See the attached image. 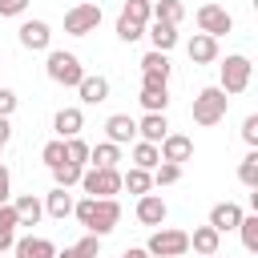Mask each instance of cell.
I'll use <instances>...</instances> for the list:
<instances>
[{
  "label": "cell",
  "mask_w": 258,
  "mask_h": 258,
  "mask_svg": "<svg viewBox=\"0 0 258 258\" xmlns=\"http://www.w3.org/2000/svg\"><path fill=\"white\" fill-rule=\"evenodd\" d=\"M12 242H16L12 234H0V254H4V250H12Z\"/></svg>",
  "instance_id": "cell-45"
},
{
  "label": "cell",
  "mask_w": 258,
  "mask_h": 258,
  "mask_svg": "<svg viewBox=\"0 0 258 258\" xmlns=\"http://www.w3.org/2000/svg\"><path fill=\"white\" fill-rule=\"evenodd\" d=\"M238 234H242V246H246L250 254H258V214H242Z\"/></svg>",
  "instance_id": "cell-30"
},
{
  "label": "cell",
  "mask_w": 258,
  "mask_h": 258,
  "mask_svg": "<svg viewBox=\"0 0 258 258\" xmlns=\"http://www.w3.org/2000/svg\"><path fill=\"white\" fill-rule=\"evenodd\" d=\"M198 28L218 40V36H226V32L234 28V16H230L226 8H218V4H202V8H198Z\"/></svg>",
  "instance_id": "cell-8"
},
{
  "label": "cell",
  "mask_w": 258,
  "mask_h": 258,
  "mask_svg": "<svg viewBox=\"0 0 258 258\" xmlns=\"http://www.w3.org/2000/svg\"><path fill=\"white\" fill-rule=\"evenodd\" d=\"M73 214H77V222H81L93 238H105V234L117 230V222H121L117 198H81V202L73 206Z\"/></svg>",
  "instance_id": "cell-1"
},
{
  "label": "cell",
  "mask_w": 258,
  "mask_h": 258,
  "mask_svg": "<svg viewBox=\"0 0 258 258\" xmlns=\"http://www.w3.org/2000/svg\"><path fill=\"white\" fill-rule=\"evenodd\" d=\"M81 189L89 198H113L121 189V173L117 169H85L81 173Z\"/></svg>",
  "instance_id": "cell-6"
},
{
  "label": "cell",
  "mask_w": 258,
  "mask_h": 258,
  "mask_svg": "<svg viewBox=\"0 0 258 258\" xmlns=\"http://www.w3.org/2000/svg\"><path fill=\"white\" fill-rule=\"evenodd\" d=\"M40 161H44L48 169H56V165H64V161H69V153H64V141H60V137H56V141H48V145L40 149Z\"/></svg>",
  "instance_id": "cell-34"
},
{
  "label": "cell",
  "mask_w": 258,
  "mask_h": 258,
  "mask_svg": "<svg viewBox=\"0 0 258 258\" xmlns=\"http://www.w3.org/2000/svg\"><path fill=\"white\" fill-rule=\"evenodd\" d=\"M121 258H149V254H145V246H133V250H125Z\"/></svg>",
  "instance_id": "cell-44"
},
{
  "label": "cell",
  "mask_w": 258,
  "mask_h": 258,
  "mask_svg": "<svg viewBox=\"0 0 258 258\" xmlns=\"http://www.w3.org/2000/svg\"><path fill=\"white\" fill-rule=\"evenodd\" d=\"M121 185H125L129 194H137V198H141V194H149L153 177H149L145 169H129V173H121Z\"/></svg>",
  "instance_id": "cell-32"
},
{
  "label": "cell",
  "mask_w": 258,
  "mask_h": 258,
  "mask_svg": "<svg viewBox=\"0 0 258 258\" xmlns=\"http://www.w3.org/2000/svg\"><path fill=\"white\" fill-rule=\"evenodd\" d=\"M44 73H48V81H56V85H64V89H77L81 77H85L81 56H77V52H64V48H52V52H48Z\"/></svg>",
  "instance_id": "cell-2"
},
{
  "label": "cell",
  "mask_w": 258,
  "mask_h": 258,
  "mask_svg": "<svg viewBox=\"0 0 258 258\" xmlns=\"http://www.w3.org/2000/svg\"><path fill=\"white\" fill-rule=\"evenodd\" d=\"M141 109L145 113H165V105H169V89L161 85V81H141Z\"/></svg>",
  "instance_id": "cell-12"
},
{
  "label": "cell",
  "mask_w": 258,
  "mask_h": 258,
  "mask_svg": "<svg viewBox=\"0 0 258 258\" xmlns=\"http://www.w3.org/2000/svg\"><path fill=\"white\" fill-rule=\"evenodd\" d=\"M105 133H109V141H113V145H125V141H133V137H137V121H133L129 113H113V117L105 121Z\"/></svg>",
  "instance_id": "cell-17"
},
{
  "label": "cell",
  "mask_w": 258,
  "mask_h": 258,
  "mask_svg": "<svg viewBox=\"0 0 258 258\" xmlns=\"http://www.w3.org/2000/svg\"><path fill=\"white\" fill-rule=\"evenodd\" d=\"M16 226H20V218H16L12 202H4V206H0V234H12Z\"/></svg>",
  "instance_id": "cell-38"
},
{
  "label": "cell",
  "mask_w": 258,
  "mask_h": 258,
  "mask_svg": "<svg viewBox=\"0 0 258 258\" xmlns=\"http://www.w3.org/2000/svg\"><path fill=\"white\" fill-rule=\"evenodd\" d=\"M238 222H242V206H238V202H218V206L210 210V226H214L218 234L238 230Z\"/></svg>",
  "instance_id": "cell-15"
},
{
  "label": "cell",
  "mask_w": 258,
  "mask_h": 258,
  "mask_svg": "<svg viewBox=\"0 0 258 258\" xmlns=\"http://www.w3.org/2000/svg\"><path fill=\"white\" fill-rule=\"evenodd\" d=\"M12 250H16V258H56V246L48 238H20V242H12Z\"/></svg>",
  "instance_id": "cell-22"
},
{
  "label": "cell",
  "mask_w": 258,
  "mask_h": 258,
  "mask_svg": "<svg viewBox=\"0 0 258 258\" xmlns=\"http://www.w3.org/2000/svg\"><path fill=\"white\" fill-rule=\"evenodd\" d=\"M181 16H185V4L181 0H157L153 4V20H165V24H181Z\"/></svg>",
  "instance_id": "cell-27"
},
{
  "label": "cell",
  "mask_w": 258,
  "mask_h": 258,
  "mask_svg": "<svg viewBox=\"0 0 258 258\" xmlns=\"http://www.w3.org/2000/svg\"><path fill=\"white\" fill-rule=\"evenodd\" d=\"M117 161H121V145H113V141L89 145V165L93 169H117Z\"/></svg>",
  "instance_id": "cell-21"
},
{
  "label": "cell",
  "mask_w": 258,
  "mask_h": 258,
  "mask_svg": "<svg viewBox=\"0 0 258 258\" xmlns=\"http://www.w3.org/2000/svg\"><path fill=\"white\" fill-rule=\"evenodd\" d=\"M141 81H169V56L165 52H145L141 56Z\"/></svg>",
  "instance_id": "cell-19"
},
{
  "label": "cell",
  "mask_w": 258,
  "mask_h": 258,
  "mask_svg": "<svg viewBox=\"0 0 258 258\" xmlns=\"http://www.w3.org/2000/svg\"><path fill=\"white\" fill-rule=\"evenodd\" d=\"M117 36H121V40H125V44H133V40H141V36H145V28H141V24H133V20H125V16H121V20H117Z\"/></svg>",
  "instance_id": "cell-36"
},
{
  "label": "cell",
  "mask_w": 258,
  "mask_h": 258,
  "mask_svg": "<svg viewBox=\"0 0 258 258\" xmlns=\"http://www.w3.org/2000/svg\"><path fill=\"white\" fill-rule=\"evenodd\" d=\"M226 109H230V97L218 89V85H210V89H202L198 97H194V121L198 125H218L222 117H226Z\"/></svg>",
  "instance_id": "cell-3"
},
{
  "label": "cell",
  "mask_w": 258,
  "mask_h": 258,
  "mask_svg": "<svg viewBox=\"0 0 258 258\" xmlns=\"http://www.w3.org/2000/svg\"><path fill=\"white\" fill-rule=\"evenodd\" d=\"M73 206H77V202H73V194H69V189H60V185L44 198V214H48V218H69V214H73Z\"/></svg>",
  "instance_id": "cell-24"
},
{
  "label": "cell",
  "mask_w": 258,
  "mask_h": 258,
  "mask_svg": "<svg viewBox=\"0 0 258 258\" xmlns=\"http://www.w3.org/2000/svg\"><path fill=\"white\" fill-rule=\"evenodd\" d=\"M145 254L149 258H185L189 254V234L185 230H157L145 242Z\"/></svg>",
  "instance_id": "cell-4"
},
{
  "label": "cell",
  "mask_w": 258,
  "mask_h": 258,
  "mask_svg": "<svg viewBox=\"0 0 258 258\" xmlns=\"http://www.w3.org/2000/svg\"><path fill=\"white\" fill-rule=\"evenodd\" d=\"M52 129H56V137L60 141H69V137H81V129H85V113L81 109H60L56 117H52Z\"/></svg>",
  "instance_id": "cell-13"
},
{
  "label": "cell",
  "mask_w": 258,
  "mask_h": 258,
  "mask_svg": "<svg viewBox=\"0 0 258 258\" xmlns=\"http://www.w3.org/2000/svg\"><path fill=\"white\" fill-rule=\"evenodd\" d=\"M238 177H242V185L258 189V149H250V153L242 157V165H238Z\"/></svg>",
  "instance_id": "cell-33"
},
{
  "label": "cell",
  "mask_w": 258,
  "mask_h": 258,
  "mask_svg": "<svg viewBox=\"0 0 258 258\" xmlns=\"http://www.w3.org/2000/svg\"><path fill=\"white\" fill-rule=\"evenodd\" d=\"M77 93H81V101L85 105H101V101H109V81L105 77H81V85H77Z\"/></svg>",
  "instance_id": "cell-20"
},
{
  "label": "cell",
  "mask_w": 258,
  "mask_h": 258,
  "mask_svg": "<svg viewBox=\"0 0 258 258\" xmlns=\"http://www.w3.org/2000/svg\"><path fill=\"white\" fill-rule=\"evenodd\" d=\"M48 40H52V28H48L44 20H24V24H20V44H24L28 52H44Z\"/></svg>",
  "instance_id": "cell-10"
},
{
  "label": "cell",
  "mask_w": 258,
  "mask_h": 258,
  "mask_svg": "<svg viewBox=\"0 0 258 258\" xmlns=\"http://www.w3.org/2000/svg\"><path fill=\"white\" fill-rule=\"evenodd\" d=\"M81 173H85V165L64 161V165H56V169H52V181H56L60 189H69V185H81Z\"/></svg>",
  "instance_id": "cell-29"
},
{
  "label": "cell",
  "mask_w": 258,
  "mask_h": 258,
  "mask_svg": "<svg viewBox=\"0 0 258 258\" xmlns=\"http://www.w3.org/2000/svg\"><path fill=\"white\" fill-rule=\"evenodd\" d=\"M64 153H69V161H77V165L89 161V145H85L81 137H69V141H64Z\"/></svg>",
  "instance_id": "cell-37"
},
{
  "label": "cell",
  "mask_w": 258,
  "mask_h": 258,
  "mask_svg": "<svg viewBox=\"0 0 258 258\" xmlns=\"http://www.w3.org/2000/svg\"><path fill=\"white\" fill-rule=\"evenodd\" d=\"M121 16L145 28V24L153 20V0H125V8H121Z\"/></svg>",
  "instance_id": "cell-28"
},
{
  "label": "cell",
  "mask_w": 258,
  "mask_h": 258,
  "mask_svg": "<svg viewBox=\"0 0 258 258\" xmlns=\"http://www.w3.org/2000/svg\"><path fill=\"white\" fill-rule=\"evenodd\" d=\"M97 254H101V238H93V234H89V238H81L77 246L60 250L56 258H97Z\"/></svg>",
  "instance_id": "cell-31"
},
{
  "label": "cell",
  "mask_w": 258,
  "mask_h": 258,
  "mask_svg": "<svg viewBox=\"0 0 258 258\" xmlns=\"http://www.w3.org/2000/svg\"><path fill=\"white\" fill-rule=\"evenodd\" d=\"M242 141H246V145H250V149H254V145H258V113H250V117H246V121H242Z\"/></svg>",
  "instance_id": "cell-39"
},
{
  "label": "cell",
  "mask_w": 258,
  "mask_h": 258,
  "mask_svg": "<svg viewBox=\"0 0 258 258\" xmlns=\"http://www.w3.org/2000/svg\"><path fill=\"white\" fill-rule=\"evenodd\" d=\"M97 24H101V8L97 4H73L64 12V32L69 36H89Z\"/></svg>",
  "instance_id": "cell-7"
},
{
  "label": "cell",
  "mask_w": 258,
  "mask_h": 258,
  "mask_svg": "<svg viewBox=\"0 0 258 258\" xmlns=\"http://www.w3.org/2000/svg\"><path fill=\"white\" fill-rule=\"evenodd\" d=\"M149 40H153V52H169L177 44V28L165 24V20H153L149 24Z\"/></svg>",
  "instance_id": "cell-23"
},
{
  "label": "cell",
  "mask_w": 258,
  "mask_h": 258,
  "mask_svg": "<svg viewBox=\"0 0 258 258\" xmlns=\"http://www.w3.org/2000/svg\"><path fill=\"white\" fill-rule=\"evenodd\" d=\"M0 149H4V141H0Z\"/></svg>",
  "instance_id": "cell-47"
},
{
  "label": "cell",
  "mask_w": 258,
  "mask_h": 258,
  "mask_svg": "<svg viewBox=\"0 0 258 258\" xmlns=\"http://www.w3.org/2000/svg\"><path fill=\"white\" fill-rule=\"evenodd\" d=\"M185 52H189L194 64H214V60H218V40L206 36V32H194V40L185 44Z\"/></svg>",
  "instance_id": "cell-16"
},
{
  "label": "cell",
  "mask_w": 258,
  "mask_h": 258,
  "mask_svg": "<svg viewBox=\"0 0 258 258\" xmlns=\"http://www.w3.org/2000/svg\"><path fill=\"white\" fill-rule=\"evenodd\" d=\"M28 8V0H0V16H20Z\"/></svg>",
  "instance_id": "cell-41"
},
{
  "label": "cell",
  "mask_w": 258,
  "mask_h": 258,
  "mask_svg": "<svg viewBox=\"0 0 258 258\" xmlns=\"http://www.w3.org/2000/svg\"><path fill=\"white\" fill-rule=\"evenodd\" d=\"M8 137H12V125H8V117H0V141L8 145Z\"/></svg>",
  "instance_id": "cell-43"
},
{
  "label": "cell",
  "mask_w": 258,
  "mask_h": 258,
  "mask_svg": "<svg viewBox=\"0 0 258 258\" xmlns=\"http://www.w3.org/2000/svg\"><path fill=\"white\" fill-rule=\"evenodd\" d=\"M161 165V153H157V145H149V141H137L133 145V169H157Z\"/></svg>",
  "instance_id": "cell-26"
},
{
  "label": "cell",
  "mask_w": 258,
  "mask_h": 258,
  "mask_svg": "<svg viewBox=\"0 0 258 258\" xmlns=\"http://www.w3.org/2000/svg\"><path fill=\"white\" fill-rule=\"evenodd\" d=\"M12 113H16V93L0 89V117H12Z\"/></svg>",
  "instance_id": "cell-40"
},
{
  "label": "cell",
  "mask_w": 258,
  "mask_h": 258,
  "mask_svg": "<svg viewBox=\"0 0 258 258\" xmlns=\"http://www.w3.org/2000/svg\"><path fill=\"white\" fill-rule=\"evenodd\" d=\"M8 194H12V173H8V165H0V206L8 202Z\"/></svg>",
  "instance_id": "cell-42"
},
{
  "label": "cell",
  "mask_w": 258,
  "mask_h": 258,
  "mask_svg": "<svg viewBox=\"0 0 258 258\" xmlns=\"http://www.w3.org/2000/svg\"><path fill=\"white\" fill-rule=\"evenodd\" d=\"M12 210H16V218H20V226H36L40 222V214H44V206L32 198V194H20L16 202H12Z\"/></svg>",
  "instance_id": "cell-25"
},
{
  "label": "cell",
  "mask_w": 258,
  "mask_h": 258,
  "mask_svg": "<svg viewBox=\"0 0 258 258\" xmlns=\"http://www.w3.org/2000/svg\"><path fill=\"white\" fill-rule=\"evenodd\" d=\"M149 177H153V185H173V181H181V165H169V161H161V165H157Z\"/></svg>",
  "instance_id": "cell-35"
},
{
  "label": "cell",
  "mask_w": 258,
  "mask_h": 258,
  "mask_svg": "<svg viewBox=\"0 0 258 258\" xmlns=\"http://www.w3.org/2000/svg\"><path fill=\"white\" fill-rule=\"evenodd\" d=\"M165 133H169L165 113H145V117L137 121V137H141V141H149V145H161V141H165Z\"/></svg>",
  "instance_id": "cell-14"
},
{
  "label": "cell",
  "mask_w": 258,
  "mask_h": 258,
  "mask_svg": "<svg viewBox=\"0 0 258 258\" xmlns=\"http://www.w3.org/2000/svg\"><path fill=\"white\" fill-rule=\"evenodd\" d=\"M165 214H169V206H165L157 194H141V198H137V222H141V226H161Z\"/></svg>",
  "instance_id": "cell-11"
},
{
  "label": "cell",
  "mask_w": 258,
  "mask_h": 258,
  "mask_svg": "<svg viewBox=\"0 0 258 258\" xmlns=\"http://www.w3.org/2000/svg\"><path fill=\"white\" fill-rule=\"evenodd\" d=\"M189 246L202 254V258H218V246H222V234L214 230V226H198L194 234H189Z\"/></svg>",
  "instance_id": "cell-18"
},
{
  "label": "cell",
  "mask_w": 258,
  "mask_h": 258,
  "mask_svg": "<svg viewBox=\"0 0 258 258\" xmlns=\"http://www.w3.org/2000/svg\"><path fill=\"white\" fill-rule=\"evenodd\" d=\"M250 73H254V64L242 56V52H234V56H226V64H222V93L226 97H238V93H246L250 89Z\"/></svg>",
  "instance_id": "cell-5"
},
{
  "label": "cell",
  "mask_w": 258,
  "mask_h": 258,
  "mask_svg": "<svg viewBox=\"0 0 258 258\" xmlns=\"http://www.w3.org/2000/svg\"><path fill=\"white\" fill-rule=\"evenodd\" d=\"M157 153H161V161L181 165V161H189V157H194V141H189L185 133H165V141L157 145Z\"/></svg>",
  "instance_id": "cell-9"
},
{
  "label": "cell",
  "mask_w": 258,
  "mask_h": 258,
  "mask_svg": "<svg viewBox=\"0 0 258 258\" xmlns=\"http://www.w3.org/2000/svg\"><path fill=\"white\" fill-rule=\"evenodd\" d=\"M250 258H258V254H250Z\"/></svg>",
  "instance_id": "cell-46"
}]
</instances>
